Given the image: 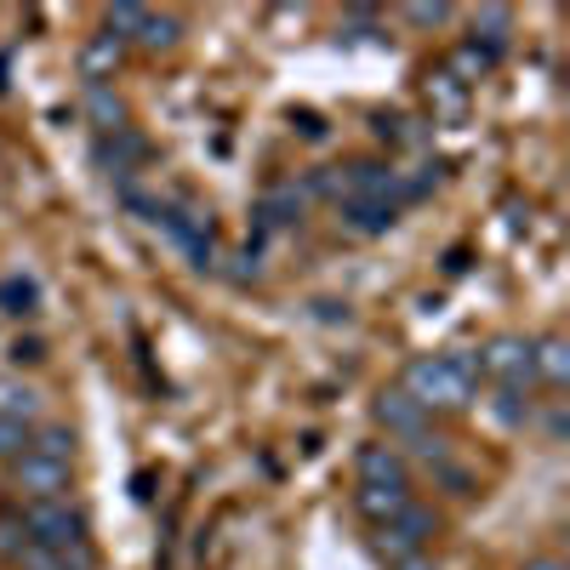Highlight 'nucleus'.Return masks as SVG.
<instances>
[{
    "label": "nucleus",
    "instance_id": "6ab92c4d",
    "mask_svg": "<svg viewBox=\"0 0 570 570\" xmlns=\"http://www.w3.org/2000/svg\"><path fill=\"white\" fill-rule=\"evenodd\" d=\"M508 29H513L508 7H480V12H473V46H485V52H497V58L508 46Z\"/></svg>",
    "mask_w": 570,
    "mask_h": 570
},
{
    "label": "nucleus",
    "instance_id": "aec40b11",
    "mask_svg": "<svg viewBox=\"0 0 570 570\" xmlns=\"http://www.w3.org/2000/svg\"><path fill=\"white\" fill-rule=\"evenodd\" d=\"M29 451L75 468V428H69V422H46V428H35V434H29Z\"/></svg>",
    "mask_w": 570,
    "mask_h": 570
},
{
    "label": "nucleus",
    "instance_id": "a211bd4d",
    "mask_svg": "<svg viewBox=\"0 0 570 570\" xmlns=\"http://www.w3.org/2000/svg\"><path fill=\"white\" fill-rule=\"evenodd\" d=\"M0 416L29 428V422L40 416V394H35L29 383H18V376H0Z\"/></svg>",
    "mask_w": 570,
    "mask_h": 570
},
{
    "label": "nucleus",
    "instance_id": "dca6fc26",
    "mask_svg": "<svg viewBox=\"0 0 570 570\" xmlns=\"http://www.w3.org/2000/svg\"><path fill=\"white\" fill-rule=\"evenodd\" d=\"M497 69V52H485V46H473V40H462L456 52H451V63H445V75L456 80V86H473V80H485Z\"/></svg>",
    "mask_w": 570,
    "mask_h": 570
},
{
    "label": "nucleus",
    "instance_id": "7c9ffc66",
    "mask_svg": "<svg viewBox=\"0 0 570 570\" xmlns=\"http://www.w3.org/2000/svg\"><path fill=\"white\" fill-rule=\"evenodd\" d=\"M525 570H570V564H564V559H553V553H542V559H531Z\"/></svg>",
    "mask_w": 570,
    "mask_h": 570
},
{
    "label": "nucleus",
    "instance_id": "423d86ee",
    "mask_svg": "<svg viewBox=\"0 0 570 570\" xmlns=\"http://www.w3.org/2000/svg\"><path fill=\"white\" fill-rule=\"evenodd\" d=\"M394 195H400V177L383 160L337 166V200H383V206H394Z\"/></svg>",
    "mask_w": 570,
    "mask_h": 570
},
{
    "label": "nucleus",
    "instance_id": "ddd939ff",
    "mask_svg": "<svg viewBox=\"0 0 570 570\" xmlns=\"http://www.w3.org/2000/svg\"><path fill=\"white\" fill-rule=\"evenodd\" d=\"M337 223L348 234H360V240H371V234L394 228V206H383V200H337Z\"/></svg>",
    "mask_w": 570,
    "mask_h": 570
},
{
    "label": "nucleus",
    "instance_id": "6e6552de",
    "mask_svg": "<svg viewBox=\"0 0 570 570\" xmlns=\"http://www.w3.org/2000/svg\"><path fill=\"white\" fill-rule=\"evenodd\" d=\"M354 473H360V485H411L405 456L394 445H383V440H365L354 451Z\"/></svg>",
    "mask_w": 570,
    "mask_h": 570
},
{
    "label": "nucleus",
    "instance_id": "5701e85b",
    "mask_svg": "<svg viewBox=\"0 0 570 570\" xmlns=\"http://www.w3.org/2000/svg\"><path fill=\"white\" fill-rule=\"evenodd\" d=\"M35 303H40V285L35 279H23V274L0 279V308H7V314H35Z\"/></svg>",
    "mask_w": 570,
    "mask_h": 570
},
{
    "label": "nucleus",
    "instance_id": "0eeeda50",
    "mask_svg": "<svg viewBox=\"0 0 570 570\" xmlns=\"http://www.w3.org/2000/svg\"><path fill=\"white\" fill-rule=\"evenodd\" d=\"M371 416L383 422L389 434H400V440H428V411L405 389H383V394H376V405H371Z\"/></svg>",
    "mask_w": 570,
    "mask_h": 570
},
{
    "label": "nucleus",
    "instance_id": "f3484780",
    "mask_svg": "<svg viewBox=\"0 0 570 570\" xmlns=\"http://www.w3.org/2000/svg\"><path fill=\"white\" fill-rule=\"evenodd\" d=\"M422 98H428V109H434V115L456 120V115L468 109V86H456V80L440 69V75H428V80H422Z\"/></svg>",
    "mask_w": 570,
    "mask_h": 570
},
{
    "label": "nucleus",
    "instance_id": "412c9836",
    "mask_svg": "<svg viewBox=\"0 0 570 570\" xmlns=\"http://www.w3.org/2000/svg\"><path fill=\"white\" fill-rule=\"evenodd\" d=\"M177 40H183V23H177L171 12H155V7H149V23L137 29L131 46H142V52H171Z\"/></svg>",
    "mask_w": 570,
    "mask_h": 570
},
{
    "label": "nucleus",
    "instance_id": "20e7f679",
    "mask_svg": "<svg viewBox=\"0 0 570 570\" xmlns=\"http://www.w3.org/2000/svg\"><path fill=\"white\" fill-rule=\"evenodd\" d=\"M69 480H75V468L69 462H52V456L23 451L12 462V485L23 491V502H58V497H69Z\"/></svg>",
    "mask_w": 570,
    "mask_h": 570
},
{
    "label": "nucleus",
    "instance_id": "cd10ccee",
    "mask_svg": "<svg viewBox=\"0 0 570 570\" xmlns=\"http://www.w3.org/2000/svg\"><path fill=\"white\" fill-rule=\"evenodd\" d=\"M234 263H240V268H234V279H257V274H263V268H257V263H263L257 252H234Z\"/></svg>",
    "mask_w": 570,
    "mask_h": 570
},
{
    "label": "nucleus",
    "instance_id": "f8f14e48",
    "mask_svg": "<svg viewBox=\"0 0 570 570\" xmlns=\"http://www.w3.org/2000/svg\"><path fill=\"white\" fill-rule=\"evenodd\" d=\"M531 371L542 376L548 389H564L570 383V337H564V331H548V337L531 343Z\"/></svg>",
    "mask_w": 570,
    "mask_h": 570
},
{
    "label": "nucleus",
    "instance_id": "39448f33",
    "mask_svg": "<svg viewBox=\"0 0 570 570\" xmlns=\"http://www.w3.org/2000/svg\"><path fill=\"white\" fill-rule=\"evenodd\" d=\"M480 365H485V376H497L508 394H519V389H531V383H537V371H531V343H525V337H513V331H502V337L485 343Z\"/></svg>",
    "mask_w": 570,
    "mask_h": 570
},
{
    "label": "nucleus",
    "instance_id": "9d476101",
    "mask_svg": "<svg viewBox=\"0 0 570 570\" xmlns=\"http://www.w3.org/2000/svg\"><path fill=\"white\" fill-rule=\"evenodd\" d=\"M120 63H126V40H115V35H91V40L80 46V75H86V86H109V80L120 75Z\"/></svg>",
    "mask_w": 570,
    "mask_h": 570
},
{
    "label": "nucleus",
    "instance_id": "a878e982",
    "mask_svg": "<svg viewBox=\"0 0 570 570\" xmlns=\"http://www.w3.org/2000/svg\"><path fill=\"white\" fill-rule=\"evenodd\" d=\"M445 365H451V376H456L462 389H473V394H480V376H485L480 354H473V348H451V354H445Z\"/></svg>",
    "mask_w": 570,
    "mask_h": 570
},
{
    "label": "nucleus",
    "instance_id": "1a4fd4ad",
    "mask_svg": "<svg viewBox=\"0 0 570 570\" xmlns=\"http://www.w3.org/2000/svg\"><path fill=\"white\" fill-rule=\"evenodd\" d=\"M142 160H149V142H142L131 126H120V131H104V137H98V166H104L109 177H131Z\"/></svg>",
    "mask_w": 570,
    "mask_h": 570
},
{
    "label": "nucleus",
    "instance_id": "7ed1b4c3",
    "mask_svg": "<svg viewBox=\"0 0 570 570\" xmlns=\"http://www.w3.org/2000/svg\"><path fill=\"white\" fill-rule=\"evenodd\" d=\"M18 513H23L29 542H40V548L91 542V537H86V513H80V508H69V497H58V502H23Z\"/></svg>",
    "mask_w": 570,
    "mask_h": 570
},
{
    "label": "nucleus",
    "instance_id": "c756f323",
    "mask_svg": "<svg viewBox=\"0 0 570 570\" xmlns=\"http://www.w3.org/2000/svg\"><path fill=\"white\" fill-rule=\"evenodd\" d=\"M394 570H434V559H428V553H411V559H400Z\"/></svg>",
    "mask_w": 570,
    "mask_h": 570
},
{
    "label": "nucleus",
    "instance_id": "2eb2a0df",
    "mask_svg": "<svg viewBox=\"0 0 570 570\" xmlns=\"http://www.w3.org/2000/svg\"><path fill=\"white\" fill-rule=\"evenodd\" d=\"M86 120L98 126V131H120L131 115H126V98L115 86H86Z\"/></svg>",
    "mask_w": 570,
    "mask_h": 570
},
{
    "label": "nucleus",
    "instance_id": "bb28decb",
    "mask_svg": "<svg viewBox=\"0 0 570 570\" xmlns=\"http://www.w3.org/2000/svg\"><path fill=\"white\" fill-rule=\"evenodd\" d=\"M29 434H35V428H23V422H7V416H0V462H18V456L29 451Z\"/></svg>",
    "mask_w": 570,
    "mask_h": 570
},
{
    "label": "nucleus",
    "instance_id": "c85d7f7f",
    "mask_svg": "<svg viewBox=\"0 0 570 570\" xmlns=\"http://www.w3.org/2000/svg\"><path fill=\"white\" fill-rule=\"evenodd\" d=\"M40 354H46V348H40L35 337H29V343H23V337L12 343V360H18V365H23V360H40Z\"/></svg>",
    "mask_w": 570,
    "mask_h": 570
},
{
    "label": "nucleus",
    "instance_id": "4be33fe9",
    "mask_svg": "<svg viewBox=\"0 0 570 570\" xmlns=\"http://www.w3.org/2000/svg\"><path fill=\"white\" fill-rule=\"evenodd\" d=\"M149 23V7H137V0H115V7L104 12V35H115V40H137V29Z\"/></svg>",
    "mask_w": 570,
    "mask_h": 570
},
{
    "label": "nucleus",
    "instance_id": "b1692460",
    "mask_svg": "<svg viewBox=\"0 0 570 570\" xmlns=\"http://www.w3.org/2000/svg\"><path fill=\"white\" fill-rule=\"evenodd\" d=\"M405 23H416V29H445L451 23V7L445 0H405Z\"/></svg>",
    "mask_w": 570,
    "mask_h": 570
},
{
    "label": "nucleus",
    "instance_id": "f257e3e1",
    "mask_svg": "<svg viewBox=\"0 0 570 570\" xmlns=\"http://www.w3.org/2000/svg\"><path fill=\"white\" fill-rule=\"evenodd\" d=\"M422 411H468L473 405V389H462L456 376H451V365H445V354H416L411 365H405V383H400Z\"/></svg>",
    "mask_w": 570,
    "mask_h": 570
},
{
    "label": "nucleus",
    "instance_id": "f03ea898",
    "mask_svg": "<svg viewBox=\"0 0 570 570\" xmlns=\"http://www.w3.org/2000/svg\"><path fill=\"white\" fill-rule=\"evenodd\" d=\"M440 531V519H434V508H422V502H405L389 525H376V559H389V564H400V559H411V553H422L428 548V537Z\"/></svg>",
    "mask_w": 570,
    "mask_h": 570
},
{
    "label": "nucleus",
    "instance_id": "393cba45",
    "mask_svg": "<svg viewBox=\"0 0 570 570\" xmlns=\"http://www.w3.org/2000/svg\"><path fill=\"white\" fill-rule=\"evenodd\" d=\"M29 548V531H23V513L18 508H7L0 513V559H12L18 564V553Z\"/></svg>",
    "mask_w": 570,
    "mask_h": 570
},
{
    "label": "nucleus",
    "instance_id": "9b49d317",
    "mask_svg": "<svg viewBox=\"0 0 570 570\" xmlns=\"http://www.w3.org/2000/svg\"><path fill=\"white\" fill-rule=\"evenodd\" d=\"M303 206H308V188L274 183L268 195L257 200V223H263V228H292V223H303Z\"/></svg>",
    "mask_w": 570,
    "mask_h": 570
},
{
    "label": "nucleus",
    "instance_id": "4468645a",
    "mask_svg": "<svg viewBox=\"0 0 570 570\" xmlns=\"http://www.w3.org/2000/svg\"><path fill=\"white\" fill-rule=\"evenodd\" d=\"M405 502H411V485H360L354 491V508L371 519V525H389Z\"/></svg>",
    "mask_w": 570,
    "mask_h": 570
}]
</instances>
